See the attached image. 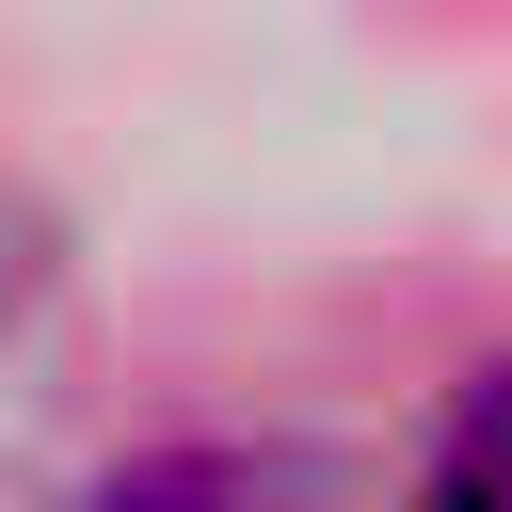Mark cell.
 <instances>
[{"mask_svg": "<svg viewBox=\"0 0 512 512\" xmlns=\"http://www.w3.org/2000/svg\"><path fill=\"white\" fill-rule=\"evenodd\" d=\"M80 512H288L240 448H160V464H128V480H96Z\"/></svg>", "mask_w": 512, "mask_h": 512, "instance_id": "6da1fadb", "label": "cell"}, {"mask_svg": "<svg viewBox=\"0 0 512 512\" xmlns=\"http://www.w3.org/2000/svg\"><path fill=\"white\" fill-rule=\"evenodd\" d=\"M416 512H512V368H480V400L448 416V448H432V496Z\"/></svg>", "mask_w": 512, "mask_h": 512, "instance_id": "7a4b0ae2", "label": "cell"}]
</instances>
